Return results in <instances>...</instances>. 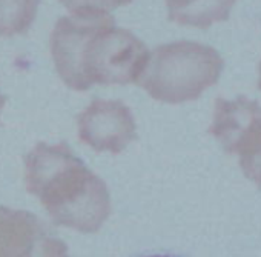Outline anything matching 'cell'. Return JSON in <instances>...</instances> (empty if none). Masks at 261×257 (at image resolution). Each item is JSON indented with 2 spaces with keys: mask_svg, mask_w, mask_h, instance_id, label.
<instances>
[{
  "mask_svg": "<svg viewBox=\"0 0 261 257\" xmlns=\"http://www.w3.org/2000/svg\"><path fill=\"white\" fill-rule=\"evenodd\" d=\"M49 43L57 74L75 91L137 83L149 60L146 45L112 16L60 17Z\"/></svg>",
  "mask_w": 261,
  "mask_h": 257,
  "instance_id": "1",
  "label": "cell"
},
{
  "mask_svg": "<svg viewBox=\"0 0 261 257\" xmlns=\"http://www.w3.org/2000/svg\"><path fill=\"white\" fill-rule=\"evenodd\" d=\"M23 179L56 225L94 234L111 216L106 183L68 144H37L23 157Z\"/></svg>",
  "mask_w": 261,
  "mask_h": 257,
  "instance_id": "2",
  "label": "cell"
},
{
  "mask_svg": "<svg viewBox=\"0 0 261 257\" xmlns=\"http://www.w3.org/2000/svg\"><path fill=\"white\" fill-rule=\"evenodd\" d=\"M224 62L212 46L180 40L157 46L139 82L155 100L183 103L198 99L215 85L223 73Z\"/></svg>",
  "mask_w": 261,
  "mask_h": 257,
  "instance_id": "3",
  "label": "cell"
},
{
  "mask_svg": "<svg viewBox=\"0 0 261 257\" xmlns=\"http://www.w3.org/2000/svg\"><path fill=\"white\" fill-rule=\"evenodd\" d=\"M209 133L227 154L238 157L243 174L261 190V106L244 96L217 99Z\"/></svg>",
  "mask_w": 261,
  "mask_h": 257,
  "instance_id": "4",
  "label": "cell"
},
{
  "mask_svg": "<svg viewBox=\"0 0 261 257\" xmlns=\"http://www.w3.org/2000/svg\"><path fill=\"white\" fill-rule=\"evenodd\" d=\"M80 141L94 151L120 154L137 139V125L130 109L121 100L94 99L79 115Z\"/></svg>",
  "mask_w": 261,
  "mask_h": 257,
  "instance_id": "5",
  "label": "cell"
},
{
  "mask_svg": "<svg viewBox=\"0 0 261 257\" xmlns=\"http://www.w3.org/2000/svg\"><path fill=\"white\" fill-rule=\"evenodd\" d=\"M0 257H69V252L33 213L0 206Z\"/></svg>",
  "mask_w": 261,
  "mask_h": 257,
  "instance_id": "6",
  "label": "cell"
},
{
  "mask_svg": "<svg viewBox=\"0 0 261 257\" xmlns=\"http://www.w3.org/2000/svg\"><path fill=\"white\" fill-rule=\"evenodd\" d=\"M169 20L198 30L224 22L237 0H165Z\"/></svg>",
  "mask_w": 261,
  "mask_h": 257,
  "instance_id": "7",
  "label": "cell"
},
{
  "mask_svg": "<svg viewBox=\"0 0 261 257\" xmlns=\"http://www.w3.org/2000/svg\"><path fill=\"white\" fill-rule=\"evenodd\" d=\"M40 0H0V37L22 36L33 27Z\"/></svg>",
  "mask_w": 261,
  "mask_h": 257,
  "instance_id": "8",
  "label": "cell"
},
{
  "mask_svg": "<svg viewBox=\"0 0 261 257\" xmlns=\"http://www.w3.org/2000/svg\"><path fill=\"white\" fill-rule=\"evenodd\" d=\"M133 0H60V4L71 11L72 16L98 17L111 16V11L129 5Z\"/></svg>",
  "mask_w": 261,
  "mask_h": 257,
  "instance_id": "9",
  "label": "cell"
},
{
  "mask_svg": "<svg viewBox=\"0 0 261 257\" xmlns=\"http://www.w3.org/2000/svg\"><path fill=\"white\" fill-rule=\"evenodd\" d=\"M5 103H7V96H4L2 91H0V114H2V109H4Z\"/></svg>",
  "mask_w": 261,
  "mask_h": 257,
  "instance_id": "10",
  "label": "cell"
},
{
  "mask_svg": "<svg viewBox=\"0 0 261 257\" xmlns=\"http://www.w3.org/2000/svg\"><path fill=\"white\" fill-rule=\"evenodd\" d=\"M145 257H177V255H171V254H152V255H145Z\"/></svg>",
  "mask_w": 261,
  "mask_h": 257,
  "instance_id": "11",
  "label": "cell"
},
{
  "mask_svg": "<svg viewBox=\"0 0 261 257\" xmlns=\"http://www.w3.org/2000/svg\"><path fill=\"white\" fill-rule=\"evenodd\" d=\"M258 88L261 89V63H259V77H258Z\"/></svg>",
  "mask_w": 261,
  "mask_h": 257,
  "instance_id": "12",
  "label": "cell"
}]
</instances>
